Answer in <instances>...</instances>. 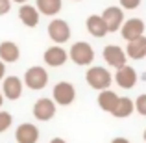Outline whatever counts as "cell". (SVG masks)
Wrapping results in <instances>:
<instances>
[{"label":"cell","instance_id":"d4e9b609","mask_svg":"<svg viewBox=\"0 0 146 143\" xmlns=\"http://www.w3.org/2000/svg\"><path fill=\"white\" fill-rule=\"evenodd\" d=\"M111 143H131L128 140V138H122V136H118V138H113L111 140Z\"/></svg>","mask_w":146,"mask_h":143},{"label":"cell","instance_id":"4316f807","mask_svg":"<svg viewBox=\"0 0 146 143\" xmlns=\"http://www.w3.org/2000/svg\"><path fill=\"white\" fill-rule=\"evenodd\" d=\"M50 143H67L63 140V138H52V140H50Z\"/></svg>","mask_w":146,"mask_h":143},{"label":"cell","instance_id":"f546056e","mask_svg":"<svg viewBox=\"0 0 146 143\" xmlns=\"http://www.w3.org/2000/svg\"><path fill=\"white\" fill-rule=\"evenodd\" d=\"M143 138H144V141H146V128H144V132H143Z\"/></svg>","mask_w":146,"mask_h":143},{"label":"cell","instance_id":"4dcf8cb0","mask_svg":"<svg viewBox=\"0 0 146 143\" xmlns=\"http://www.w3.org/2000/svg\"><path fill=\"white\" fill-rule=\"evenodd\" d=\"M74 2H80V0H74Z\"/></svg>","mask_w":146,"mask_h":143},{"label":"cell","instance_id":"30bf717a","mask_svg":"<svg viewBox=\"0 0 146 143\" xmlns=\"http://www.w3.org/2000/svg\"><path fill=\"white\" fill-rule=\"evenodd\" d=\"M33 117L37 121H50V119L56 115V102L48 97H43V99H37L35 104H33Z\"/></svg>","mask_w":146,"mask_h":143},{"label":"cell","instance_id":"3957f363","mask_svg":"<svg viewBox=\"0 0 146 143\" xmlns=\"http://www.w3.org/2000/svg\"><path fill=\"white\" fill-rule=\"evenodd\" d=\"M68 58L80 67H87V65H91L94 61V48L85 41H78L68 50Z\"/></svg>","mask_w":146,"mask_h":143},{"label":"cell","instance_id":"5bb4252c","mask_svg":"<svg viewBox=\"0 0 146 143\" xmlns=\"http://www.w3.org/2000/svg\"><path fill=\"white\" fill-rule=\"evenodd\" d=\"M19 19H21V22L24 26H28V28H35L37 24H39L41 21V13L37 11L35 6H32V4H21V7H19Z\"/></svg>","mask_w":146,"mask_h":143},{"label":"cell","instance_id":"8fae6325","mask_svg":"<svg viewBox=\"0 0 146 143\" xmlns=\"http://www.w3.org/2000/svg\"><path fill=\"white\" fill-rule=\"evenodd\" d=\"M113 80L117 82L118 87H122V89H131L133 86L137 84V71L131 67V65H122L120 69H117V73H115Z\"/></svg>","mask_w":146,"mask_h":143},{"label":"cell","instance_id":"9c48e42d","mask_svg":"<svg viewBox=\"0 0 146 143\" xmlns=\"http://www.w3.org/2000/svg\"><path fill=\"white\" fill-rule=\"evenodd\" d=\"M102 19L107 26V32H117L124 22V9L120 6H109L102 11Z\"/></svg>","mask_w":146,"mask_h":143},{"label":"cell","instance_id":"277c9868","mask_svg":"<svg viewBox=\"0 0 146 143\" xmlns=\"http://www.w3.org/2000/svg\"><path fill=\"white\" fill-rule=\"evenodd\" d=\"M48 37L54 41L56 45H65L70 39V26L65 19H52L48 24Z\"/></svg>","mask_w":146,"mask_h":143},{"label":"cell","instance_id":"7c38bea8","mask_svg":"<svg viewBox=\"0 0 146 143\" xmlns=\"http://www.w3.org/2000/svg\"><path fill=\"white\" fill-rule=\"evenodd\" d=\"M43 60H44V63H46L48 67H61V65L67 63L68 52L61 47V45H52V47H48L44 50Z\"/></svg>","mask_w":146,"mask_h":143},{"label":"cell","instance_id":"ffe728a7","mask_svg":"<svg viewBox=\"0 0 146 143\" xmlns=\"http://www.w3.org/2000/svg\"><path fill=\"white\" fill-rule=\"evenodd\" d=\"M117 100H118V95L115 93L113 89H104V91H100V93H98L96 102H98V106H100V110H102V111L111 113L113 108H115V104H117Z\"/></svg>","mask_w":146,"mask_h":143},{"label":"cell","instance_id":"cb8c5ba5","mask_svg":"<svg viewBox=\"0 0 146 143\" xmlns=\"http://www.w3.org/2000/svg\"><path fill=\"white\" fill-rule=\"evenodd\" d=\"M11 9V0H0V17L7 15Z\"/></svg>","mask_w":146,"mask_h":143},{"label":"cell","instance_id":"7a4b0ae2","mask_svg":"<svg viewBox=\"0 0 146 143\" xmlns=\"http://www.w3.org/2000/svg\"><path fill=\"white\" fill-rule=\"evenodd\" d=\"M24 86H28V89L32 91H41L48 86V73L41 65H33V67L26 69L24 78H22Z\"/></svg>","mask_w":146,"mask_h":143},{"label":"cell","instance_id":"5b68a950","mask_svg":"<svg viewBox=\"0 0 146 143\" xmlns=\"http://www.w3.org/2000/svg\"><path fill=\"white\" fill-rule=\"evenodd\" d=\"M76 99V87L70 82H57L52 89V100L59 106H68Z\"/></svg>","mask_w":146,"mask_h":143},{"label":"cell","instance_id":"83f0119b","mask_svg":"<svg viewBox=\"0 0 146 143\" xmlns=\"http://www.w3.org/2000/svg\"><path fill=\"white\" fill-rule=\"evenodd\" d=\"M11 2H17V4H26L28 0H11Z\"/></svg>","mask_w":146,"mask_h":143},{"label":"cell","instance_id":"ba28073f","mask_svg":"<svg viewBox=\"0 0 146 143\" xmlns=\"http://www.w3.org/2000/svg\"><path fill=\"white\" fill-rule=\"evenodd\" d=\"M102 56H104V60H106V63L113 69H120L122 65L128 63V56H126L124 48L118 47V45H107V47L104 48Z\"/></svg>","mask_w":146,"mask_h":143},{"label":"cell","instance_id":"ac0fdd59","mask_svg":"<svg viewBox=\"0 0 146 143\" xmlns=\"http://www.w3.org/2000/svg\"><path fill=\"white\" fill-rule=\"evenodd\" d=\"M133 111H135L133 100L129 99V97H118V100H117V104H115L111 115H113L115 119H126V117H129Z\"/></svg>","mask_w":146,"mask_h":143},{"label":"cell","instance_id":"9a60e30c","mask_svg":"<svg viewBox=\"0 0 146 143\" xmlns=\"http://www.w3.org/2000/svg\"><path fill=\"white\" fill-rule=\"evenodd\" d=\"M124 52L129 60H144L146 58V36H141L137 39L128 41Z\"/></svg>","mask_w":146,"mask_h":143},{"label":"cell","instance_id":"f1b7e54d","mask_svg":"<svg viewBox=\"0 0 146 143\" xmlns=\"http://www.w3.org/2000/svg\"><path fill=\"white\" fill-rule=\"evenodd\" d=\"M2 104H4V95L0 93V108H2Z\"/></svg>","mask_w":146,"mask_h":143},{"label":"cell","instance_id":"7402d4cb","mask_svg":"<svg viewBox=\"0 0 146 143\" xmlns=\"http://www.w3.org/2000/svg\"><path fill=\"white\" fill-rule=\"evenodd\" d=\"M133 104H135V111L139 115H143V117H146V93L139 95L135 100H133Z\"/></svg>","mask_w":146,"mask_h":143},{"label":"cell","instance_id":"52a82bcc","mask_svg":"<svg viewBox=\"0 0 146 143\" xmlns=\"http://www.w3.org/2000/svg\"><path fill=\"white\" fill-rule=\"evenodd\" d=\"M22 89H24V82L22 78L11 75V76H4L2 80V91L0 93L4 95V99L7 100H19L22 97Z\"/></svg>","mask_w":146,"mask_h":143},{"label":"cell","instance_id":"e0dca14e","mask_svg":"<svg viewBox=\"0 0 146 143\" xmlns=\"http://www.w3.org/2000/svg\"><path fill=\"white\" fill-rule=\"evenodd\" d=\"M21 58V48L15 41H2L0 43V60L4 63H15Z\"/></svg>","mask_w":146,"mask_h":143},{"label":"cell","instance_id":"44dd1931","mask_svg":"<svg viewBox=\"0 0 146 143\" xmlns=\"http://www.w3.org/2000/svg\"><path fill=\"white\" fill-rule=\"evenodd\" d=\"M11 125H13V115H11L9 111L0 110V134H4L6 130H9Z\"/></svg>","mask_w":146,"mask_h":143},{"label":"cell","instance_id":"4fadbf2b","mask_svg":"<svg viewBox=\"0 0 146 143\" xmlns=\"http://www.w3.org/2000/svg\"><path fill=\"white\" fill-rule=\"evenodd\" d=\"M17 143H37L39 141V128L33 123H21L15 130Z\"/></svg>","mask_w":146,"mask_h":143},{"label":"cell","instance_id":"6da1fadb","mask_svg":"<svg viewBox=\"0 0 146 143\" xmlns=\"http://www.w3.org/2000/svg\"><path fill=\"white\" fill-rule=\"evenodd\" d=\"M85 82L93 89L104 91V89H109V86L113 84V75L106 67H102V65H93L85 73Z\"/></svg>","mask_w":146,"mask_h":143},{"label":"cell","instance_id":"2e32d148","mask_svg":"<svg viewBox=\"0 0 146 143\" xmlns=\"http://www.w3.org/2000/svg\"><path fill=\"white\" fill-rule=\"evenodd\" d=\"M85 26H87V32H89L93 37H96V39L106 37L107 34H109V32H107L106 22H104V19H102V15H89Z\"/></svg>","mask_w":146,"mask_h":143},{"label":"cell","instance_id":"484cf974","mask_svg":"<svg viewBox=\"0 0 146 143\" xmlns=\"http://www.w3.org/2000/svg\"><path fill=\"white\" fill-rule=\"evenodd\" d=\"M4 76H6V63L0 60V80H4Z\"/></svg>","mask_w":146,"mask_h":143},{"label":"cell","instance_id":"d6986e66","mask_svg":"<svg viewBox=\"0 0 146 143\" xmlns=\"http://www.w3.org/2000/svg\"><path fill=\"white\" fill-rule=\"evenodd\" d=\"M35 7L44 17H56L63 7V0H35Z\"/></svg>","mask_w":146,"mask_h":143},{"label":"cell","instance_id":"603a6c76","mask_svg":"<svg viewBox=\"0 0 146 143\" xmlns=\"http://www.w3.org/2000/svg\"><path fill=\"white\" fill-rule=\"evenodd\" d=\"M141 2H143V0H118V4H120L122 9H129V11L137 9V7L141 6Z\"/></svg>","mask_w":146,"mask_h":143},{"label":"cell","instance_id":"8992f818","mask_svg":"<svg viewBox=\"0 0 146 143\" xmlns=\"http://www.w3.org/2000/svg\"><path fill=\"white\" fill-rule=\"evenodd\" d=\"M144 30H146V24L143 19H139V17L124 19V22L120 26V36H122V39L131 41V39H137V37L144 36Z\"/></svg>","mask_w":146,"mask_h":143}]
</instances>
